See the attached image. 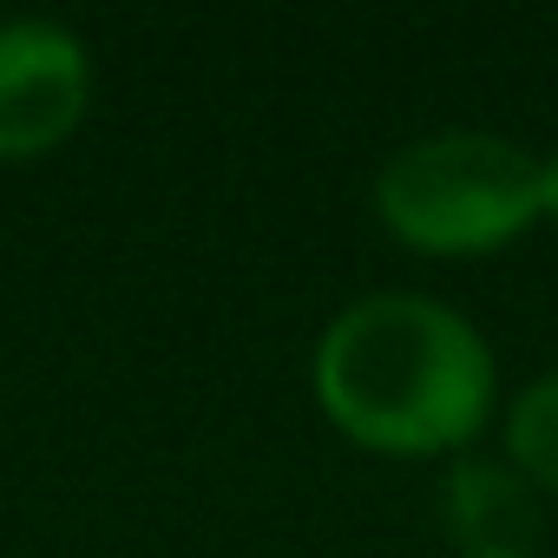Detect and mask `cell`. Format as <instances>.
Here are the masks:
<instances>
[{"label":"cell","instance_id":"obj_3","mask_svg":"<svg viewBox=\"0 0 558 558\" xmlns=\"http://www.w3.org/2000/svg\"><path fill=\"white\" fill-rule=\"evenodd\" d=\"M93 106V60L60 21L0 27V165L40 158L80 132Z\"/></svg>","mask_w":558,"mask_h":558},{"label":"cell","instance_id":"obj_2","mask_svg":"<svg viewBox=\"0 0 558 558\" xmlns=\"http://www.w3.org/2000/svg\"><path fill=\"white\" fill-rule=\"evenodd\" d=\"M375 217L388 236L434 256H480L545 217L538 158L499 132H434L375 171Z\"/></svg>","mask_w":558,"mask_h":558},{"label":"cell","instance_id":"obj_6","mask_svg":"<svg viewBox=\"0 0 558 558\" xmlns=\"http://www.w3.org/2000/svg\"><path fill=\"white\" fill-rule=\"evenodd\" d=\"M538 191H545V217H558V151L538 158Z\"/></svg>","mask_w":558,"mask_h":558},{"label":"cell","instance_id":"obj_1","mask_svg":"<svg viewBox=\"0 0 558 558\" xmlns=\"http://www.w3.org/2000/svg\"><path fill=\"white\" fill-rule=\"evenodd\" d=\"M323 414L375 453H453L499 401L486 336L440 296L375 290L349 303L316 342Z\"/></svg>","mask_w":558,"mask_h":558},{"label":"cell","instance_id":"obj_4","mask_svg":"<svg viewBox=\"0 0 558 558\" xmlns=\"http://www.w3.org/2000/svg\"><path fill=\"white\" fill-rule=\"evenodd\" d=\"M440 525L460 558H538L545 551L538 486L512 460L460 453L440 473Z\"/></svg>","mask_w":558,"mask_h":558},{"label":"cell","instance_id":"obj_5","mask_svg":"<svg viewBox=\"0 0 558 558\" xmlns=\"http://www.w3.org/2000/svg\"><path fill=\"white\" fill-rule=\"evenodd\" d=\"M506 460L532 486L558 493V368L512 395V408H506Z\"/></svg>","mask_w":558,"mask_h":558}]
</instances>
